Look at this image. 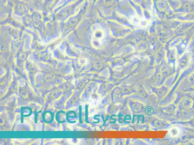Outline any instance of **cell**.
Masks as SVG:
<instances>
[{"label": "cell", "instance_id": "cell-1", "mask_svg": "<svg viewBox=\"0 0 194 145\" xmlns=\"http://www.w3.org/2000/svg\"><path fill=\"white\" fill-rule=\"evenodd\" d=\"M105 37L104 31L101 29H98L95 31L93 38V46L97 48H99L103 46Z\"/></svg>", "mask_w": 194, "mask_h": 145}, {"label": "cell", "instance_id": "cell-2", "mask_svg": "<svg viewBox=\"0 0 194 145\" xmlns=\"http://www.w3.org/2000/svg\"><path fill=\"white\" fill-rule=\"evenodd\" d=\"M181 130L180 128L176 126L172 127L169 130V134L172 137L176 138V137H178L181 134Z\"/></svg>", "mask_w": 194, "mask_h": 145}]
</instances>
